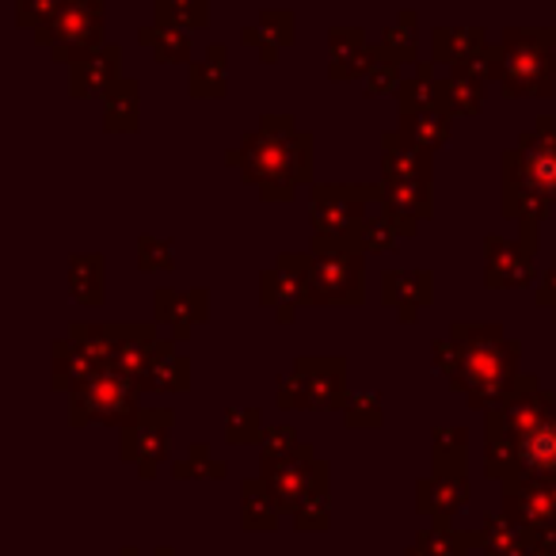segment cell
Segmentation results:
<instances>
[{"instance_id": "obj_1", "label": "cell", "mask_w": 556, "mask_h": 556, "mask_svg": "<svg viewBox=\"0 0 556 556\" xmlns=\"http://www.w3.org/2000/svg\"><path fill=\"white\" fill-rule=\"evenodd\" d=\"M522 457L526 465H533V469H556V427H538V431L526 434L522 442Z\"/></svg>"}]
</instances>
